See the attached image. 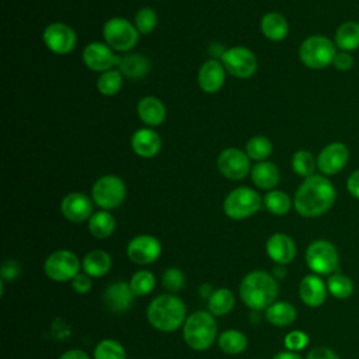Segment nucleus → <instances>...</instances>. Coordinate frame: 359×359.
Returning <instances> with one entry per match:
<instances>
[{
  "label": "nucleus",
  "mask_w": 359,
  "mask_h": 359,
  "mask_svg": "<svg viewBox=\"0 0 359 359\" xmlns=\"http://www.w3.org/2000/svg\"><path fill=\"white\" fill-rule=\"evenodd\" d=\"M126 254L132 262L149 265L161 255V243L151 234H139L128 243Z\"/></svg>",
  "instance_id": "obj_14"
},
{
  "label": "nucleus",
  "mask_w": 359,
  "mask_h": 359,
  "mask_svg": "<svg viewBox=\"0 0 359 359\" xmlns=\"http://www.w3.org/2000/svg\"><path fill=\"white\" fill-rule=\"evenodd\" d=\"M335 55V43L324 35H311L299 48V59L309 69H324L332 65Z\"/></svg>",
  "instance_id": "obj_5"
},
{
  "label": "nucleus",
  "mask_w": 359,
  "mask_h": 359,
  "mask_svg": "<svg viewBox=\"0 0 359 359\" xmlns=\"http://www.w3.org/2000/svg\"><path fill=\"white\" fill-rule=\"evenodd\" d=\"M102 36L111 49L128 52L137 43L139 31L130 21L122 17H112L104 24Z\"/></svg>",
  "instance_id": "obj_8"
},
{
  "label": "nucleus",
  "mask_w": 359,
  "mask_h": 359,
  "mask_svg": "<svg viewBox=\"0 0 359 359\" xmlns=\"http://www.w3.org/2000/svg\"><path fill=\"white\" fill-rule=\"evenodd\" d=\"M268 257L278 265H287L296 257V244L285 233H273L265 244Z\"/></svg>",
  "instance_id": "obj_18"
},
{
  "label": "nucleus",
  "mask_w": 359,
  "mask_h": 359,
  "mask_svg": "<svg viewBox=\"0 0 359 359\" xmlns=\"http://www.w3.org/2000/svg\"><path fill=\"white\" fill-rule=\"evenodd\" d=\"M157 25V14L150 7L140 8L135 15V27L139 31V34L147 35L150 34Z\"/></svg>",
  "instance_id": "obj_40"
},
{
  "label": "nucleus",
  "mask_w": 359,
  "mask_h": 359,
  "mask_svg": "<svg viewBox=\"0 0 359 359\" xmlns=\"http://www.w3.org/2000/svg\"><path fill=\"white\" fill-rule=\"evenodd\" d=\"M353 56L349 53V52H345V50H341V52H337L335 57H334V67L339 72H348L353 67Z\"/></svg>",
  "instance_id": "obj_44"
},
{
  "label": "nucleus",
  "mask_w": 359,
  "mask_h": 359,
  "mask_svg": "<svg viewBox=\"0 0 359 359\" xmlns=\"http://www.w3.org/2000/svg\"><path fill=\"white\" fill-rule=\"evenodd\" d=\"M325 283H327L328 293L331 296H334L335 299H339V300L351 297L352 293H353V289H355L352 279L349 276L344 275V273H339V272H335V273L330 275Z\"/></svg>",
  "instance_id": "obj_33"
},
{
  "label": "nucleus",
  "mask_w": 359,
  "mask_h": 359,
  "mask_svg": "<svg viewBox=\"0 0 359 359\" xmlns=\"http://www.w3.org/2000/svg\"><path fill=\"white\" fill-rule=\"evenodd\" d=\"M129 286L133 296H139V297L146 296L153 292L156 286V278L150 271L140 269L132 275L129 280Z\"/></svg>",
  "instance_id": "obj_37"
},
{
  "label": "nucleus",
  "mask_w": 359,
  "mask_h": 359,
  "mask_svg": "<svg viewBox=\"0 0 359 359\" xmlns=\"http://www.w3.org/2000/svg\"><path fill=\"white\" fill-rule=\"evenodd\" d=\"M306 359H339V356L328 346H317L307 353Z\"/></svg>",
  "instance_id": "obj_46"
},
{
  "label": "nucleus",
  "mask_w": 359,
  "mask_h": 359,
  "mask_svg": "<svg viewBox=\"0 0 359 359\" xmlns=\"http://www.w3.org/2000/svg\"><path fill=\"white\" fill-rule=\"evenodd\" d=\"M88 230L95 238H108L115 230V217L108 210H98L88 219Z\"/></svg>",
  "instance_id": "obj_31"
},
{
  "label": "nucleus",
  "mask_w": 359,
  "mask_h": 359,
  "mask_svg": "<svg viewBox=\"0 0 359 359\" xmlns=\"http://www.w3.org/2000/svg\"><path fill=\"white\" fill-rule=\"evenodd\" d=\"M107 43L90 42L83 49V62L93 72H107L121 63V56L115 55Z\"/></svg>",
  "instance_id": "obj_15"
},
{
  "label": "nucleus",
  "mask_w": 359,
  "mask_h": 359,
  "mask_svg": "<svg viewBox=\"0 0 359 359\" xmlns=\"http://www.w3.org/2000/svg\"><path fill=\"white\" fill-rule=\"evenodd\" d=\"M261 31L266 39L279 42L287 36L289 24L282 14L272 11L261 18Z\"/></svg>",
  "instance_id": "obj_25"
},
{
  "label": "nucleus",
  "mask_w": 359,
  "mask_h": 359,
  "mask_svg": "<svg viewBox=\"0 0 359 359\" xmlns=\"http://www.w3.org/2000/svg\"><path fill=\"white\" fill-rule=\"evenodd\" d=\"M346 189H348V192H349L353 198L359 199V170L353 171V172L348 177V180H346Z\"/></svg>",
  "instance_id": "obj_47"
},
{
  "label": "nucleus",
  "mask_w": 359,
  "mask_h": 359,
  "mask_svg": "<svg viewBox=\"0 0 359 359\" xmlns=\"http://www.w3.org/2000/svg\"><path fill=\"white\" fill-rule=\"evenodd\" d=\"M335 45L345 52L359 48V22L346 21L341 24L335 32Z\"/></svg>",
  "instance_id": "obj_29"
},
{
  "label": "nucleus",
  "mask_w": 359,
  "mask_h": 359,
  "mask_svg": "<svg viewBox=\"0 0 359 359\" xmlns=\"http://www.w3.org/2000/svg\"><path fill=\"white\" fill-rule=\"evenodd\" d=\"M234 307V294L227 287H219L209 294L208 309L213 316H226Z\"/></svg>",
  "instance_id": "obj_30"
},
{
  "label": "nucleus",
  "mask_w": 359,
  "mask_h": 359,
  "mask_svg": "<svg viewBox=\"0 0 359 359\" xmlns=\"http://www.w3.org/2000/svg\"><path fill=\"white\" fill-rule=\"evenodd\" d=\"M112 266L111 255L104 250H93L83 258L81 268L91 278H101L109 272Z\"/></svg>",
  "instance_id": "obj_24"
},
{
  "label": "nucleus",
  "mask_w": 359,
  "mask_h": 359,
  "mask_svg": "<svg viewBox=\"0 0 359 359\" xmlns=\"http://www.w3.org/2000/svg\"><path fill=\"white\" fill-rule=\"evenodd\" d=\"M93 201L97 206H100L102 210H111L125 201L126 196V187L125 182L112 174L100 177L91 189Z\"/></svg>",
  "instance_id": "obj_9"
},
{
  "label": "nucleus",
  "mask_w": 359,
  "mask_h": 359,
  "mask_svg": "<svg viewBox=\"0 0 359 359\" xmlns=\"http://www.w3.org/2000/svg\"><path fill=\"white\" fill-rule=\"evenodd\" d=\"M219 348L227 355H238L247 348V337L238 330H226L219 335Z\"/></svg>",
  "instance_id": "obj_32"
},
{
  "label": "nucleus",
  "mask_w": 359,
  "mask_h": 359,
  "mask_svg": "<svg viewBox=\"0 0 359 359\" xmlns=\"http://www.w3.org/2000/svg\"><path fill=\"white\" fill-rule=\"evenodd\" d=\"M43 43L46 48L56 55L70 53L77 43V36L73 28L63 22L49 24L42 34Z\"/></svg>",
  "instance_id": "obj_13"
},
{
  "label": "nucleus",
  "mask_w": 359,
  "mask_h": 359,
  "mask_svg": "<svg viewBox=\"0 0 359 359\" xmlns=\"http://www.w3.org/2000/svg\"><path fill=\"white\" fill-rule=\"evenodd\" d=\"M182 337L187 345L194 351L209 349L217 337L215 316L205 310L192 313L189 317H187L182 325Z\"/></svg>",
  "instance_id": "obj_4"
},
{
  "label": "nucleus",
  "mask_w": 359,
  "mask_h": 359,
  "mask_svg": "<svg viewBox=\"0 0 359 359\" xmlns=\"http://www.w3.org/2000/svg\"><path fill=\"white\" fill-rule=\"evenodd\" d=\"M118 70L122 73L123 77L142 79L149 73L150 63H149V59L143 55H139V53L128 55L121 59V63L118 65Z\"/></svg>",
  "instance_id": "obj_28"
},
{
  "label": "nucleus",
  "mask_w": 359,
  "mask_h": 359,
  "mask_svg": "<svg viewBox=\"0 0 359 359\" xmlns=\"http://www.w3.org/2000/svg\"><path fill=\"white\" fill-rule=\"evenodd\" d=\"M272 359H302V356L297 353V352H293V351H282V352H278Z\"/></svg>",
  "instance_id": "obj_49"
},
{
  "label": "nucleus",
  "mask_w": 359,
  "mask_h": 359,
  "mask_svg": "<svg viewBox=\"0 0 359 359\" xmlns=\"http://www.w3.org/2000/svg\"><path fill=\"white\" fill-rule=\"evenodd\" d=\"M306 264L316 275H332L339 265L337 247L328 240H316L306 250Z\"/></svg>",
  "instance_id": "obj_7"
},
{
  "label": "nucleus",
  "mask_w": 359,
  "mask_h": 359,
  "mask_svg": "<svg viewBox=\"0 0 359 359\" xmlns=\"http://www.w3.org/2000/svg\"><path fill=\"white\" fill-rule=\"evenodd\" d=\"M60 210L63 217L69 222L81 223L91 217L93 202L83 192H70L62 199Z\"/></svg>",
  "instance_id": "obj_17"
},
{
  "label": "nucleus",
  "mask_w": 359,
  "mask_h": 359,
  "mask_svg": "<svg viewBox=\"0 0 359 359\" xmlns=\"http://www.w3.org/2000/svg\"><path fill=\"white\" fill-rule=\"evenodd\" d=\"M93 283H91V276H88L86 272L77 273L73 280H72V287L76 293L79 294H86L90 292Z\"/></svg>",
  "instance_id": "obj_43"
},
{
  "label": "nucleus",
  "mask_w": 359,
  "mask_h": 359,
  "mask_svg": "<svg viewBox=\"0 0 359 359\" xmlns=\"http://www.w3.org/2000/svg\"><path fill=\"white\" fill-rule=\"evenodd\" d=\"M222 63L227 73L237 79L251 77L258 67L257 56L245 46H231L222 55Z\"/></svg>",
  "instance_id": "obj_11"
},
{
  "label": "nucleus",
  "mask_w": 359,
  "mask_h": 359,
  "mask_svg": "<svg viewBox=\"0 0 359 359\" xmlns=\"http://www.w3.org/2000/svg\"><path fill=\"white\" fill-rule=\"evenodd\" d=\"M243 303L254 311L266 310L278 296V282L275 276L265 271L247 273L238 287Z\"/></svg>",
  "instance_id": "obj_2"
},
{
  "label": "nucleus",
  "mask_w": 359,
  "mask_h": 359,
  "mask_svg": "<svg viewBox=\"0 0 359 359\" xmlns=\"http://www.w3.org/2000/svg\"><path fill=\"white\" fill-rule=\"evenodd\" d=\"M94 359H126V352L118 341L107 338L94 348Z\"/></svg>",
  "instance_id": "obj_39"
},
{
  "label": "nucleus",
  "mask_w": 359,
  "mask_h": 359,
  "mask_svg": "<svg viewBox=\"0 0 359 359\" xmlns=\"http://www.w3.org/2000/svg\"><path fill=\"white\" fill-rule=\"evenodd\" d=\"M296 307L289 302H273L265 310V318L275 327H286L296 320Z\"/></svg>",
  "instance_id": "obj_27"
},
{
  "label": "nucleus",
  "mask_w": 359,
  "mask_h": 359,
  "mask_svg": "<svg viewBox=\"0 0 359 359\" xmlns=\"http://www.w3.org/2000/svg\"><path fill=\"white\" fill-rule=\"evenodd\" d=\"M81 264L79 257L69 250H56L43 262L45 275L55 282H67L80 273Z\"/></svg>",
  "instance_id": "obj_10"
},
{
  "label": "nucleus",
  "mask_w": 359,
  "mask_h": 359,
  "mask_svg": "<svg viewBox=\"0 0 359 359\" xmlns=\"http://www.w3.org/2000/svg\"><path fill=\"white\" fill-rule=\"evenodd\" d=\"M130 146L135 154L143 158H150L160 151L161 139L156 130L150 128H142L132 135Z\"/></svg>",
  "instance_id": "obj_22"
},
{
  "label": "nucleus",
  "mask_w": 359,
  "mask_h": 359,
  "mask_svg": "<svg viewBox=\"0 0 359 359\" xmlns=\"http://www.w3.org/2000/svg\"><path fill=\"white\" fill-rule=\"evenodd\" d=\"M104 304L112 313L126 311L133 299V293L130 290L129 283L123 280H116L111 283L104 292Z\"/></svg>",
  "instance_id": "obj_20"
},
{
  "label": "nucleus",
  "mask_w": 359,
  "mask_h": 359,
  "mask_svg": "<svg viewBox=\"0 0 359 359\" xmlns=\"http://www.w3.org/2000/svg\"><path fill=\"white\" fill-rule=\"evenodd\" d=\"M250 157L245 151L236 149V147H227L220 151L217 157V168L229 180H243L250 174L251 164Z\"/></svg>",
  "instance_id": "obj_12"
},
{
  "label": "nucleus",
  "mask_w": 359,
  "mask_h": 359,
  "mask_svg": "<svg viewBox=\"0 0 359 359\" xmlns=\"http://www.w3.org/2000/svg\"><path fill=\"white\" fill-rule=\"evenodd\" d=\"M161 283L163 286L170 290V292H178L180 289L184 287L185 283V276L181 269L178 268H167L161 276Z\"/></svg>",
  "instance_id": "obj_41"
},
{
  "label": "nucleus",
  "mask_w": 359,
  "mask_h": 359,
  "mask_svg": "<svg viewBox=\"0 0 359 359\" xmlns=\"http://www.w3.org/2000/svg\"><path fill=\"white\" fill-rule=\"evenodd\" d=\"M20 272H21V266L14 259H8V261L3 262L1 269H0V275H1L3 280H14L15 278H18Z\"/></svg>",
  "instance_id": "obj_45"
},
{
  "label": "nucleus",
  "mask_w": 359,
  "mask_h": 359,
  "mask_svg": "<svg viewBox=\"0 0 359 359\" xmlns=\"http://www.w3.org/2000/svg\"><path fill=\"white\" fill-rule=\"evenodd\" d=\"M136 109H137V115H139L140 121L146 126H150V128L161 125L165 119V115H167L164 104L153 95L143 97L137 102Z\"/></svg>",
  "instance_id": "obj_23"
},
{
  "label": "nucleus",
  "mask_w": 359,
  "mask_h": 359,
  "mask_svg": "<svg viewBox=\"0 0 359 359\" xmlns=\"http://www.w3.org/2000/svg\"><path fill=\"white\" fill-rule=\"evenodd\" d=\"M292 168L299 177L309 178L314 175L317 168V158H314L309 150H297L292 156Z\"/></svg>",
  "instance_id": "obj_36"
},
{
  "label": "nucleus",
  "mask_w": 359,
  "mask_h": 359,
  "mask_svg": "<svg viewBox=\"0 0 359 359\" xmlns=\"http://www.w3.org/2000/svg\"><path fill=\"white\" fill-rule=\"evenodd\" d=\"M327 293V283L320 278V275H306L299 283L300 300L309 307H320L325 302Z\"/></svg>",
  "instance_id": "obj_19"
},
{
  "label": "nucleus",
  "mask_w": 359,
  "mask_h": 359,
  "mask_svg": "<svg viewBox=\"0 0 359 359\" xmlns=\"http://www.w3.org/2000/svg\"><path fill=\"white\" fill-rule=\"evenodd\" d=\"M122 77L123 76L118 69L102 72L97 79V90L105 97H112L119 93L122 87Z\"/></svg>",
  "instance_id": "obj_35"
},
{
  "label": "nucleus",
  "mask_w": 359,
  "mask_h": 359,
  "mask_svg": "<svg viewBox=\"0 0 359 359\" xmlns=\"http://www.w3.org/2000/svg\"><path fill=\"white\" fill-rule=\"evenodd\" d=\"M245 153L251 160L265 161L272 153V142L266 136H254L247 142Z\"/></svg>",
  "instance_id": "obj_38"
},
{
  "label": "nucleus",
  "mask_w": 359,
  "mask_h": 359,
  "mask_svg": "<svg viewBox=\"0 0 359 359\" xmlns=\"http://www.w3.org/2000/svg\"><path fill=\"white\" fill-rule=\"evenodd\" d=\"M264 205L275 216H283L286 215L292 208V201L289 195L279 189H271L264 196Z\"/></svg>",
  "instance_id": "obj_34"
},
{
  "label": "nucleus",
  "mask_w": 359,
  "mask_h": 359,
  "mask_svg": "<svg viewBox=\"0 0 359 359\" xmlns=\"http://www.w3.org/2000/svg\"><path fill=\"white\" fill-rule=\"evenodd\" d=\"M337 191L325 175H311L304 178L297 188L293 206L303 217H318L328 212L335 202Z\"/></svg>",
  "instance_id": "obj_1"
},
{
  "label": "nucleus",
  "mask_w": 359,
  "mask_h": 359,
  "mask_svg": "<svg viewBox=\"0 0 359 359\" xmlns=\"http://www.w3.org/2000/svg\"><path fill=\"white\" fill-rule=\"evenodd\" d=\"M59 359H90V356L83 349H69V351L63 352L59 356Z\"/></svg>",
  "instance_id": "obj_48"
},
{
  "label": "nucleus",
  "mask_w": 359,
  "mask_h": 359,
  "mask_svg": "<svg viewBox=\"0 0 359 359\" xmlns=\"http://www.w3.org/2000/svg\"><path fill=\"white\" fill-rule=\"evenodd\" d=\"M283 344H285V348L287 351L297 352V351H302V349H304L307 346L309 335L304 331L293 330V331L286 334V337L283 339Z\"/></svg>",
  "instance_id": "obj_42"
},
{
  "label": "nucleus",
  "mask_w": 359,
  "mask_h": 359,
  "mask_svg": "<svg viewBox=\"0 0 359 359\" xmlns=\"http://www.w3.org/2000/svg\"><path fill=\"white\" fill-rule=\"evenodd\" d=\"M264 201L259 194L248 187H238L233 189L223 202L224 213L233 220H243L261 209Z\"/></svg>",
  "instance_id": "obj_6"
},
{
  "label": "nucleus",
  "mask_w": 359,
  "mask_h": 359,
  "mask_svg": "<svg viewBox=\"0 0 359 359\" xmlns=\"http://www.w3.org/2000/svg\"><path fill=\"white\" fill-rule=\"evenodd\" d=\"M224 66L219 60L205 62L198 72V84L202 91L213 94L217 93L224 84Z\"/></svg>",
  "instance_id": "obj_21"
},
{
  "label": "nucleus",
  "mask_w": 359,
  "mask_h": 359,
  "mask_svg": "<svg viewBox=\"0 0 359 359\" xmlns=\"http://www.w3.org/2000/svg\"><path fill=\"white\" fill-rule=\"evenodd\" d=\"M251 180L261 189H272L278 185L280 174L278 167L271 161H258L251 168Z\"/></svg>",
  "instance_id": "obj_26"
},
{
  "label": "nucleus",
  "mask_w": 359,
  "mask_h": 359,
  "mask_svg": "<svg viewBox=\"0 0 359 359\" xmlns=\"http://www.w3.org/2000/svg\"><path fill=\"white\" fill-rule=\"evenodd\" d=\"M184 302L175 294H160L154 297L147 309L146 317L150 325L161 332H172L184 325L187 317Z\"/></svg>",
  "instance_id": "obj_3"
},
{
  "label": "nucleus",
  "mask_w": 359,
  "mask_h": 359,
  "mask_svg": "<svg viewBox=\"0 0 359 359\" xmlns=\"http://www.w3.org/2000/svg\"><path fill=\"white\" fill-rule=\"evenodd\" d=\"M349 160V150L341 142L327 144L317 156V168L324 175L338 174Z\"/></svg>",
  "instance_id": "obj_16"
}]
</instances>
